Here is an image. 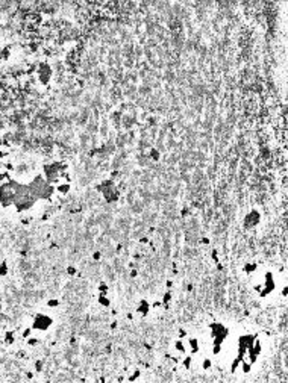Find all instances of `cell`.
Masks as SVG:
<instances>
[{"instance_id": "1", "label": "cell", "mask_w": 288, "mask_h": 383, "mask_svg": "<svg viewBox=\"0 0 288 383\" xmlns=\"http://www.w3.org/2000/svg\"><path fill=\"white\" fill-rule=\"evenodd\" d=\"M209 333L212 338V344H221L223 345L226 338L229 336V329L221 323H211L209 324Z\"/></svg>"}, {"instance_id": "2", "label": "cell", "mask_w": 288, "mask_h": 383, "mask_svg": "<svg viewBox=\"0 0 288 383\" xmlns=\"http://www.w3.org/2000/svg\"><path fill=\"white\" fill-rule=\"evenodd\" d=\"M52 324H53V318L52 316H49L46 313H36L34 316V321H32L31 327L34 330H36V332H46V330H49L52 327Z\"/></svg>"}, {"instance_id": "3", "label": "cell", "mask_w": 288, "mask_h": 383, "mask_svg": "<svg viewBox=\"0 0 288 383\" xmlns=\"http://www.w3.org/2000/svg\"><path fill=\"white\" fill-rule=\"evenodd\" d=\"M276 289V280H275V274L271 271H265L264 273V280H262V289L259 291V297L265 298L268 297L273 291Z\"/></svg>"}, {"instance_id": "4", "label": "cell", "mask_w": 288, "mask_h": 383, "mask_svg": "<svg viewBox=\"0 0 288 383\" xmlns=\"http://www.w3.org/2000/svg\"><path fill=\"white\" fill-rule=\"evenodd\" d=\"M259 220H261L259 212L253 209V210H250V212L246 215V218H244V224H246V227H253V226H256V224L259 223Z\"/></svg>"}, {"instance_id": "5", "label": "cell", "mask_w": 288, "mask_h": 383, "mask_svg": "<svg viewBox=\"0 0 288 383\" xmlns=\"http://www.w3.org/2000/svg\"><path fill=\"white\" fill-rule=\"evenodd\" d=\"M150 303L146 300V298H141L138 302V304H137V307H135V312L139 313L141 316H146V315H149L150 312Z\"/></svg>"}, {"instance_id": "6", "label": "cell", "mask_w": 288, "mask_h": 383, "mask_svg": "<svg viewBox=\"0 0 288 383\" xmlns=\"http://www.w3.org/2000/svg\"><path fill=\"white\" fill-rule=\"evenodd\" d=\"M173 350L177 353V354H181V356H184V354H186V351H188V348H186V344L184 342V339H181V338H177L174 342H173Z\"/></svg>"}, {"instance_id": "7", "label": "cell", "mask_w": 288, "mask_h": 383, "mask_svg": "<svg viewBox=\"0 0 288 383\" xmlns=\"http://www.w3.org/2000/svg\"><path fill=\"white\" fill-rule=\"evenodd\" d=\"M70 189H71L70 182H64V180H61L59 183H56V185H55V192H58L59 196H67V194L70 192Z\"/></svg>"}, {"instance_id": "8", "label": "cell", "mask_w": 288, "mask_h": 383, "mask_svg": "<svg viewBox=\"0 0 288 383\" xmlns=\"http://www.w3.org/2000/svg\"><path fill=\"white\" fill-rule=\"evenodd\" d=\"M188 347H190V353L191 354H197L200 351V342H199V339L194 336L188 338Z\"/></svg>"}, {"instance_id": "9", "label": "cell", "mask_w": 288, "mask_h": 383, "mask_svg": "<svg viewBox=\"0 0 288 383\" xmlns=\"http://www.w3.org/2000/svg\"><path fill=\"white\" fill-rule=\"evenodd\" d=\"M193 354H184V358L181 359V367L184 368L185 371H190L191 367H193Z\"/></svg>"}, {"instance_id": "10", "label": "cell", "mask_w": 288, "mask_h": 383, "mask_svg": "<svg viewBox=\"0 0 288 383\" xmlns=\"http://www.w3.org/2000/svg\"><path fill=\"white\" fill-rule=\"evenodd\" d=\"M256 270H258L256 262H247V264H244V267H243V271H244L247 276H252V274H255V273H256Z\"/></svg>"}, {"instance_id": "11", "label": "cell", "mask_w": 288, "mask_h": 383, "mask_svg": "<svg viewBox=\"0 0 288 383\" xmlns=\"http://www.w3.org/2000/svg\"><path fill=\"white\" fill-rule=\"evenodd\" d=\"M97 303L103 307H109L111 306V298L108 297V294H99L97 295Z\"/></svg>"}, {"instance_id": "12", "label": "cell", "mask_w": 288, "mask_h": 383, "mask_svg": "<svg viewBox=\"0 0 288 383\" xmlns=\"http://www.w3.org/2000/svg\"><path fill=\"white\" fill-rule=\"evenodd\" d=\"M172 298H173L172 291H170V289L165 291V292H164V295H162V298H161L162 306H164V307H168V304H170V302H172Z\"/></svg>"}, {"instance_id": "13", "label": "cell", "mask_w": 288, "mask_h": 383, "mask_svg": "<svg viewBox=\"0 0 288 383\" xmlns=\"http://www.w3.org/2000/svg\"><path fill=\"white\" fill-rule=\"evenodd\" d=\"M3 339H5V344H6V345H12V344L15 342V333L11 332V330H8V332L3 335Z\"/></svg>"}, {"instance_id": "14", "label": "cell", "mask_w": 288, "mask_h": 383, "mask_svg": "<svg viewBox=\"0 0 288 383\" xmlns=\"http://www.w3.org/2000/svg\"><path fill=\"white\" fill-rule=\"evenodd\" d=\"M212 368V360L209 359V358H205V359L202 360V370L203 371H209Z\"/></svg>"}, {"instance_id": "15", "label": "cell", "mask_w": 288, "mask_h": 383, "mask_svg": "<svg viewBox=\"0 0 288 383\" xmlns=\"http://www.w3.org/2000/svg\"><path fill=\"white\" fill-rule=\"evenodd\" d=\"M139 377H141V370H138V368H137L135 371H134L130 376H129V377H127V382H137Z\"/></svg>"}, {"instance_id": "16", "label": "cell", "mask_w": 288, "mask_h": 383, "mask_svg": "<svg viewBox=\"0 0 288 383\" xmlns=\"http://www.w3.org/2000/svg\"><path fill=\"white\" fill-rule=\"evenodd\" d=\"M26 344L29 345V347H35V345H38L40 344V339L35 336H29L27 339H26Z\"/></svg>"}, {"instance_id": "17", "label": "cell", "mask_w": 288, "mask_h": 383, "mask_svg": "<svg viewBox=\"0 0 288 383\" xmlns=\"http://www.w3.org/2000/svg\"><path fill=\"white\" fill-rule=\"evenodd\" d=\"M32 332H34V329L29 325V327H26V329H23V332H21V339H27L29 336H32Z\"/></svg>"}, {"instance_id": "18", "label": "cell", "mask_w": 288, "mask_h": 383, "mask_svg": "<svg viewBox=\"0 0 288 383\" xmlns=\"http://www.w3.org/2000/svg\"><path fill=\"white\" fill-rule=\"evenodd\" d=\"M97 291H99V294H108V292H109V286H108L105 282H102V283L97 286Z\"/></svg>"}, {"instance_id": "19", "label": "cell", "mask_w": 288, "mask_h": 383, "mask_svg": "<svg viewBox=\"0 0 288 383\" xmlns=\"http://www.w3.org/2000/svg\"><path fill=\"white\" fill-rule=\"evenodd\" d=\"M6 274H8V264H6V261H3L0 264V277L2 276H6Z\"/></svg>"}, {"instance_id": "20", "label": "cell", "mask_w": 288, "mask_h": 383, "mask_svg": "<svg viewBox=\"0 0 288 383\" xmlns=\"http://www.w3.org/2000/svg\"><path fill=\"white\" fill-rule=\"evenodd\" d=\"M221 348H223V345H221V344H212V350H211V351H212V354H214V356H217V354H220V353H221Z\"/></svg>"}, {"instance_id": "21", "label": "cell", "mask_w": 288, "mask_h": 383, "mask_svg": "<svg viewBox=\"0 0 288 383\" xmlns=\"http://www.w3.org/2000/svg\"><path fill=\"white\" fill-rule=\"evenodd\" d=\"M47 306L49 307H58L59 306V300L58 298H49L47 300Z\"/></svg>"}, {"instance_id": "22", "label": "cell", "mask_w": 288, "mask_h": 383, "mask_svg": "<svg viewBox=\"0 0 288 383\" xmlns=\"http://www.w3.org/2000/svg\"><path fill=\"white\" fill-rule=\"evenodd\" d=\"M150 158H152L153 161H158V159H159V151L156 150V149H152V150H150Z\"/></svg>"}, {"instance_id": "23", "label": "cell", "mask_w": 288, "mask_h": 383, "mask_svg": "<svg viewBox=\"0 0 288 383\" xmlns=\"http://www.w3.org/2000/svg\"><path fill=\"white\" fill-rule=\"evenodd\" d=\"M43 365H44V363H43V360H36V362H35V371L41 372V370H43Z\"/></svg>"}, {"instance_id": "24", "label": "cell", "mask_w": 288, "mask_h": 383, "mask_svg": "<svg viewBox=\"0 0 288 383\" xmlns=\"http://www.w3.org/2000/svg\"><path fill=\"white\" fill-rule=\"evenodd\" d=\"M150 307L152 309H159V307H162V302L161 300H155V302L150 304Z\"/></svg>"}, {"instance_id": "25", "label": "cell", "mask_w": 288, "mask_h": 383, "mask_svg": "<svg viewBox=\"0 0 288 383\" xmlns=\"http://www.w3.org/2000/svg\"><path fill=\"white\" fill-rule=\"evenodd\" d=\"M211 257L214 259V262H215V264H219V251H217L215 248L211 251Z\"/></svg>"}, {"instance_id": "26", "label": "cell", "mask_w": 288, "mask_h": 383, "mask_svg": "<svg viewBox=\"0 0 288 383\" xmlns=\"http://www.w3.org/2000/svg\"><path fill=\"white\" fill-rule=\"evenodd\" d=\"M76 273H78V270H76L74 267H71V265L67 267V274H68V276H74Z\"/></svg>"}, {"instance_id": "27", "label": "cell", "mask_w": 288, "mask_h": 383, "mask_svg": "<svg viewBox=\"0 0 288 383\" xmlns=\"http://www.w3.org/2000/svg\"><path fill=\"white\" fill-rule=\"evenodd\" d=\"M281 295H282L284 298H287V295H288V288H287V285H284V286H282V291H281Z\"/></svg>"}, {"instance_id": "28", "label": "cell", "mask_w": 288, "mask_h": 383, "mask_svg": "<svg viewBox=\"0 0 288 383\" xmlns=\"http://www.w3.org/2000/svg\"><path fill=\"white\" fill-rule=\"evenodd\" d=\"M100 257H102V253H100V251H94V253H92V259H94V261H99Z\"/></svg>"}, {"instance_id": "29", "label": "cell", "mask_w": 288, "mask_h": 383, "mask_svg": "<svg viewBox=\"0 0 288 383\" xmlns=\"http://www.w3.org/2000/svg\"><path fill=\"white\" fill-rule=\"evenodd\" d=\"M179 338H181V339L186 338V330H185V329H181V330H179Z\"/></svg>"}, {"instance_id": "30", "label": "cell", "mask_w": 288, "mask_h": 383, "mask_svg": "<svg viewBox=\"0 0 288 383\" xmlns=\"http://www.w3.org/2000/svg\"><path fill=\"white\" fill-rule=\"evenodd\" d=\"M253 289H255V292H258V294H259V291L262 289V283H258V285H255Z\"/></svg>"}, {"instance_id": "31", "label": "cell", "mask_w": 288, "mask_h": 383, "mask_svg": "<svg viewBox=\"0 0 288 383\" xmlns=\"http://www.w3.org/2000/svg\"><path fill=\"white\" fill-rule=\"evenodd\" d=\"M137 276H138V271L137 270H132L130 271V277H137Z\"/></svg>"}, {"instance_id": "32", "label": "cell", "mask_w": 288, "mask_h": 383, "mask_svg": "<svg viewBox=\"0 0 288 383\" xmlns=\"http://www.w3.org/2000/svg\"><path fill=\"white\" fill-rule=\"evenodd\" d=\"M165 286H167V288L170 289V288H172V286H173V282H172V280H167V283H165Z\"/></svg>"}, {"instance_id": "33", "label": "cell", "mask_w": 288, "mask_h": 383, "mask_svg": "<svg viewBox=\"0 0 288 383\" xmlns=\"http://www.w3.org/2000/svg\"><path fill=\"white\" fill-rule=\"evenodd\" d=\"M139 242H143V244H147V242H149V239H147V238H141V239H139Z\"/></svg>"}, {"instance_id": "34", "label": "cell", "mask_w": 288, "mask_h": 383, "mask_svg": "<svg viewBox=\"0 0 288 383\" xmlns=\"http://www.w3.org/2000/svg\"><path fill=\"white\" fill-rule=\"evenodd\" d=\"M202 244H209V239H208V238H203V239H202Z\"/></svg>"}, {"instance_id": "35", "label": "cell", "mask_w": 288, "mask_h": 383, "mask_svg": "<svg viewBox=\"0 0 288 383\" xmlns=\"http://www.w3.org/2000/svg\"><path fill=\"white\" fill-rule=\"evenodd\" d=\"M111 329H117V321H112V324H111Z\"/></svg>"}]
</instances>
